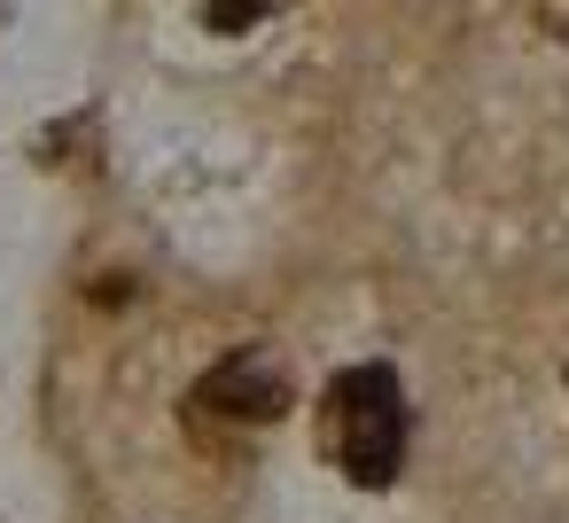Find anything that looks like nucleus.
I'll return each mask as SVG.
<instances>
[{
  "mask_svg": "<svg viewBox=\"0 0 569 523\" xmlns=\"http://www.w3.org/2000/svg\"><path fill=\"white\" fill-rule=\"evenodd\" d=\"M320 445L351 484H390L406 461V391L390 367H343L320 398Z\"/></svg>",
  "mask_w": 569,
  "mask_h": 523,
  "instance_id": "nucleus-1",
  "label": "nucleus"
},
{
  "mask_svg": "<svg viewBox=\"0 0 569 523\" xmlns=\"http://www.w3.org/2000/svg\"><path fill=\"white\" fill-rule=\"evenodd\" d=\"M297 406V383H289V359L273 344H250V352H227L196 398H188V422L196 430H266Z\"/></svg>",
  "mask_w": 569,
  "mask_h": 523,
  "instance_id": "nucleus-2",
  "label": "nucleus"
},
{
  "mask_svg": "<svg viewBox=\"0 0 569 523\" xmlns=\"http://www.w3.org/2000/svg\"><path fill=\"white\" fill-rule=\"evenodd\" d=\"M258 9H266V0H211V24H219V32H242Z\"/></svg>",
  "mask_w": 569,
  "mask_h": 523,
  "instance_id": "nucleus-3",
  "label": "nucleus"
},
{
  "mask_svg": "<svg viewBox=\"0 0 569 523\" xmlns=\"http://www.w3.org/2000/svg\"><path fill=\"white\" fill-rule=\"evenodd\" d=\"M546 17H553V32H569V0H546Z\"/></svg>",
  "mask_w": 569,
  "mask_h": 523,
  "instance_id": "nucleus-4",
  "label": "nucleus"
}]
</instances>
